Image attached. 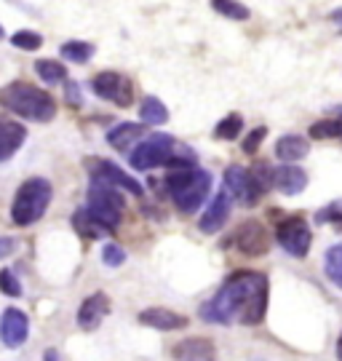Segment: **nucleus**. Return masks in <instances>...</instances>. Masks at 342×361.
<instances>
[{
  "mask_svg": "<svg viewBox=\"0 0 342 361\" xmlns=\"http://www.w3.org/2000/svg\"><path fill=\"white\" fill-rule=\"evenodd\" d=\"M102 262H105L107 267H118L126 262V252L120 249L118 243H107L105 249H102Z\"/></svg>",
  "mask_w": 342,
  "mask_h": 361,
  "instance_id": "nucleus-31",
  "label": "nucleus"
},
{
  "mask_svg": "<svg viewBox=\"0 0 342 361\" xmlns=\"http://www.w3.org/2000/svg\"><path fill=\"white\" fill-rule=\"evenodd\" d=\"M310 153V142L300 137V134H284L276 142V156L284 163H294V160H303Z\"/></svg>",
  "mask_w": 342,
  "mask_h": 361,
  "instance_id": "nucleus-19",
  "label": "nucleus"
},
{
  "mask_svg": "<svg viewBox=\"0 0 342 361\" xmlns=\"http://www.w3.org/2000/svg\"><path fill=\"white\" fill-rule=\"evenodd\" d=\"M316 220L318 222H334V225L342 227V201L340 203H331V206H327V209H321Z\"/></svg>",
  "mask_w": 342,
  "mask_h": 361,
  "instance_id": "nucleus-34",
  "label": "nucleus"
},
{
  "mask_svg": "<svg viewBox=\"0 0 342 361\" xmlns=\"http://www.w3.org/2000/svg\"><path fill=\"white\" fill-rule=\"evenodd\" d=\"M211 8L217 13H222L224 19H233V22H246L251 16L249 8L243 3H238V0H211Z\"/></svg>",
  "mask_w": 342,
  "mask_h": 361,
  "instance_id": "nucleus-26",
  "label": "nucleus"
},
{
  "mask_svg": "<svg viewBox=\"0 0 342 361\" xmlns=\"http://www.w3.org/2000/svg\"><path fill=\"white\" fill-rule=\"evenodd\" d=\"M91 91L99 96V99H107L118 107H132L134 102V89L132 80L120 72H113V70H105L99 75L91 78Z\"/></svg>",
  "mask_w": 342,
  "mask_h": 361,
  "instance_id": "nucleus-7",
  "label": "nucleus"
},
{
  "mask_svg": "<svg viewBox=\"0 0 342 361\" xmlns=\"http://www.w3.org/2000/svg\"><path fill=\"white\" fill-rule=\"evenodd\" d=\"M270 281L260 270H238L220 286V292L209 303L198 308L201 319L211 324H230L238 319L241 324L257 327L267 310Z\"/></svg>",
  "mask_w": 342,
  "mask_h": 361,
  "instance_id": "nucleus-1",
  "label": "nucleus"
},
{
  "mask_svg": "<svg viewBox=\"0 0 342 361\" xmlns=\"http://www.w3.org/2000/svg\"><path fill=\"white\" fill-rule=\"evenodd\" d=\"M86 209L99 220L105 222L107 227H115L123 217V209H126V198L115 185H110L105 179H96L91 177V185H89V203Z\"/></svg>",
  "mask_w": 342,
  "mask_h": 361,
  "instance_id": "nucleus-5",
  "label": "nucleus"
},
{
  "mask_svg": "<svg viewBox=\"0 0 342 361\" xmlns=\"http://www.w3.org/2000/svg\"><path fill=\"white\" fill-rule=\"evenodd\" d=\"M324 270H327V279L342 289V243H334V246L327 249V254H324Z\"/></svg>",
  "mask_w": 342,
  "mask_h": 361,
  "instance_id": "nucleus-23",
  "label": "nucleus"
},
{
  "mask_svg": "<svg viewBox=\"0 0 342 361\" xmlns=\"http://www.w3.org/2000/svg\"><path fill=\"white\" fill-rule=\"evenodd\" d=\"M305 185H308V174L294 163H284L273 172V187L284 196H300Z\"/></svg>",
  "mask_w": 342,
  "mask_h": 361,
  "instance_id": "nucleus-17",
  "label": "nucleus"
},
{
  "mask_svg": "<svg viewBox=\"0 0 342 361\" xmlns=\"http://www.w3.org/2000/svg\"><path fill=\"white\" fill-rule=\"evenodd\" d=\"M86 163L91 166V177H96V179H105V182L115 185L118 190H126V193H134V196L145 193V187L139 185V179H134L132 174L118 169V163H113V160L107 158H89Z\"/></svg>",
  "mask_w": 342,
  "mask_h": 361,
  "instance_id": "nucleus-11",
  "label": "nucleus"
},
{
  "mask_svg": "<svg viewBox=\"0 0 342 361\" xmlns=\"http://www.w3.org/2000/svg\"><path fill=\"white\" fill-rule=\"evenodd\" d=\"M0 292L8 294V297H19L22 294V284H19V279L13 276L8 267L0 270Z\"/></svg>",
  "mask_w": 342,
  "mask_h": 361,
  "instance_id": "nucleus-30",
  "label": "nucleus"
},
{
  "mask_svg": "<svg viewBox=\"0 0 342 361\" xmlns=\"http://www.w3.org/2000/svg\"><path fill=\"white\" fill-rule=\"evenodd\" d=\"M35 72L40 75L43 83H65L67 80V67L62 62H53V59H38Z\"/></svg>",
  "mask_w": 342,
  "mask_h": 361,
  "instance_id": "nucleus-25",
  "label": "nucleus"
},
{
  "mask_svg": "<svg viewBox=\"0 0 342 361\" xmlns=\"http://www.w3.org/2000/svg\"><path fill=\"white\" fill-rule=\"evenodd\" d=\"M233 243L238 246V252L246 254V257H262L270 249V239H267V230L262 227V222L257 220H246L236 227L233 233Z\"/></svg>",
  "mask_w": 342,
  "mask_h": 361,
  "instance_id": "nucleus-9",
  "label": "nucleus"
},
{
  "mask_svg": "<svg viewBox=\"0 0 342 361\" xmlns=\"http://www.w3.org/2000/svg\"><path fill=\"white\" fill-rule=\"evenodd\" d=\"M72 227L78 230L80 236H86V239H105V236L113 233V227H107L105 222H99L86 206L72 214Z\"/></svg>",
  "mask_w": 342,
  "mask_h": 361,
  "instance_id": "nucleus-20",
  "label": "nucleus"
},
{
  "mask_svg": "<svg viewBox=\"0 0 342 361\" xmlns=\"http://www.w3.org/2000/svg\"><path fill=\"white\" fill-rule=\"evenodd\" d=\"M342 137V129H340V120L334 118H324V120H316L313 126H310V139H340Z\"/></svg>",
  "mask_w": 342,
  "mask_h": 361,
  "instance_id": "nucleus-28",
  "label": "nucleus"
},
{
  "mask_svg": "<svg viewBox=\"0 0 342 361\" xmlns=\"http://www.w3.org/2000/svg\"><path fill=\"white\" fill-rule=\"evenodd\" d=\"M46 361H59V353H56L53 348H49V350H46Z\"/></svg>",
  "mask_w": 342,
  "mask_h": 361,
  "instance_id": "nucleus-38",
  "label": "nucleus"
},
{
  "mask_svg": "<svg viewBox=\"0 0 342 361\" xmlns=\"http://www.w3.org/2000/svg\"><path fill=\"white\" fill-rule=\"evenodd\" d=\"M331 115L340 120V129H342V107H334V110H331ZM340 139H342V137H340Z\"/></svg>",
  "mask_w": 342,
  "mask_h": 361,
  "instance_id": "nucleus-39",
  "label": "nucleus"
},
{
  "mask_svg": "<svg viewBox=\"0 0 342 361\" xmlns=\"http://www.w3.org/2000/svg\"><path fill=\"white\" fill-rule=\"evenodd\" d=\"M59 53L65 56L67 62H75V65H86L94 56V46L86 40H67L65 46L59 49Z\"/></svg>",
  "mask_w": 342,
  "mask_h": 361,
  "instance_id": "nucleus-24",
  "label": "nucleus"
},
{
  "mask_svg": "<svg viewBox=\"0 0 342 361\" xmlns=\"http://www.w3.org/2000/svg\"><path fill=\"white\" fill-rule=\"evenodd\" d=\"M276 239L281 243V249L289 252L291 257H305L310 243H313V233H310V225L305 222L303 217H289V220H284L278 225Z\"/></svg>",
  "mask_w": 342,
  "mask_h": 361,
  "instance_id": "nucleus-8",
  "label": "nucleus"
},
{
  "mask_svg": "<svg viewBox=\"0 0 342 361\" xmlns=\"http://www.w3.org/2000/svg\"><path fill=\"white\" fill-rule=\"evenodd\" d=\"M16 246H19V241L11 239V236H0V260H6V257H11L16 252Z\"/></svg>",
  "mask_w": 342,
  "mask_h": 361,
  "instance_id": "nucleus-36",
  "label": "nucleus"
},
{
  "mask_svg": "<svg viewBox=\"0 0 342 361\" xmlns=\"http://www.w3.org/2000/svg\"><path fill=\"white\" fill-rule=\"evenodd\" d=\"M166 166H169V174L163 185L177 203V209L182 214H196L211 193V174L203 172L196 160H182L177 156Z\"/></svg>",
  "mask_w": 342,
  "mask_h": 361,
  "instance_id": "nucleus-2",
  "label": "nucleus"
},
{
  "mask_svg": "<svg viewBox=\"0 0 342 361\" xmlns=\"http://www.w3.org/2000/svg\"><path fill=\"white\" fill-rule=\"evenodd\" d=\"M3 35H6V30H3V27H0V38H3Z\"/></svg>",
  "mask_w": 342,
  "mask_h": 361,
  "instance_id": "nucleus-41",
  "label": "nucleus"
},
{
  "mask_svg": "<svg viewBox=\"0 0 342 361\" xmlns=\"http://www.w3.org/2000/svg\"><path fill=\"white\" fill-rule=\"evenodd\" d=\"M137 319H139V324L160 329V332H177V329L187 327V319H184L182 313H174L169 308H145Z\"/></svg>",
  "mask_w": 342,
  "mask_h": 361,
  "instance_id": "nucleus-16",
  "label": "nucleus"
},
{
  "mask_svg": "<svg viewBox=\"0 0 342 361\" xmlns=\"http://www.w3.org/2000/svg\"><path fill=\"white\" fill-rule=\"evenodd\" d=\"M11 46L22 49V51H38L43 46V35L40 32H32V30H19L11 35Z\"/></svg>",
  "mask_w": 342,
  "mask_h": 361,
  "instance_id": "nucleus-29",
  "label": "nucleus"
},
{
  "mask_svg": "<svg viewBox=\"0 0 342 361\" xmlns=\"http://www.w3.org/2000/svg\"><path fill=\"white\" fill-rule=\"evenodd\" d=\"M265 137H267V126H257L254 132L246 134V139H243V153H257V147L262 145Z\"/></svg>",
  "mask_w": 342,
  "mask_h": 361,
  "instance_id": "nucleus-33",
  "label": "nucleus"
},
{
  "mask_svg": "<svg viewBox=\"0 0 342 361\" xmlns=\"http://www.w3.org/2000/svg\"><path fill=\"white\" fill-rule=\"evenodd\" d=\"M51 196H53V190L49 179H43V177L27 179L25 185L16 190V196H13V203H11L13 225L27 227V225H32V222H38L40 217L46 214V209H49Z\"/></svg>",
  "mask_w": 342,
  "mask_h": 361,
  "instance_id": "nucleus-4",
  "label": "nucleus"
},
{
  "mask_svg": "<svg viewBox=\"0 0 342 361\" xmlns=\"http://www.w3.org/2000/svg\"><path fill=\"white\" fill-rule=\"evenodd\" d=\"M174 361H217V348L206 337H187L171 348Z\"/></svg>",
  "mask_w": 342,
  "mask_h": 361,
  "instance_id": "nucleus-14",
  "label": "nucleus"
},
{
  "mask_svg": "<svg viewBox=\"0 0 342 361\" xmlns=\"http://www.w3.org/2000/svg\"><path fill=\"white\" fill-rule=\"evenodd\" d=\"M0 105L16 115H22V118L38 120V123H46L56 115L51 94L32 86V83H25V80H13V83L0 89Z\"/></svg>",
  "mask_w": 342,
  "mask_h": 361,
  "instance_id": "nucleus-3",
  "label": "nucleus"
},
{
  "mask_svg": "<svg viewBox=\"0 0 342 361\" xmlns=\"http://www.w3.org/2000/svg\"><path fill=\"white\" fill-rule=\"evenodd\" d=\"M65 94H67V102H70L72 107H80V105H83V94H80V86H78V83L67 80V83H65Z\"/></svg>",
  "mask_w": 342,
  "mask_h": 361,
  "instance_id": "nucleus-35",
  "label": "nucleus"
},
{
  "mask_svg": "<svg viewBox=\"0 0 342 361\" xmlns=\"http://www.w3.org/2000/svg\"><path fill=\"white\" fill-rule=\"evenodd\" d=\"M142 132H145V126L126 120V123H118V126H113L107 132V142L115 147V150H129V147L137 145L142 139Z\"/></svg>",
  "mask_w": 342,
  "mask_h": 361,
  "instance_id": "nucleus-21",
  "label": "nucleus"
},
{
  "mask_svg": "<svg viewBox=\"0 0 342 361\" xmlns=\"http://www.w3.org/2000/svg\"><path fill=\"white\" fill-rule=\"evenodd\" d=\"M329 19H331V22H337V25H342V8H334Z\"/></svg>",
  "mask_w": 342,
  "mask_h": 361,
  "instance_id": "nucleus-37",
  "label": "nucleus"
},
{
  "mask_svg": "<svg viewBox=\"0 0 342 361\" xmlns=\"http://www.w3.org/2000/svg\"><path fill=\"white\" fill-rule=\"evenodd\" d=\"M224 190L230 193V198L241 201L243 206H254L262 196V190L251 177V169H243V166H230L224 172Z\"/></svg>",
  "mask_w": 342,
  "mask_h": 361,
  "instance_id": "nucleus-10",
  "label": "nucleus"
},
{
  "mask_svg": "<svg viewBox=\"0 0 342 361\" xmlns=\"http://www.w3.org/2000/svg\"><path fill=\"white\" fill-rule=\"evenodd\" d=\"M241 132H243V118H241L238 113H230V115H224V118L217 123L214 137H217V139H224V142H230V139H236Z\"/></svg>",
  "mask_w": 342,
  "mask_h": 361,
  "instance_id": "nucleus-27",
  "label": "nucleus"
},
{
  "mask_svg": "<svg viewBox=\"0 0 342 361\" xmlns=\"http://www.w3.org/2000/svg\"><path fill=\"white\" fill-rule=\"evenodd\" d=\"M107 313H110V297L105 292L89 294L78 308V327L86 329V332H91V329H96L107 319Z\"/></svg>",
  "mask_w": 342,
  "mask_h": 361,
  "instance_id": "nucleus-13",
  "label": "nucleus"
},
{
  "mask_svg": "<svg viewBox=\"0 0 342 361\" xmlns=\"http://www.w3.org/2000/svg\"><path fill=\"white\" fill-rule=\"evenodd\" d=\"M251 177H254V182H257V187H260L262 193L273 185V172H270V166H267V163H257V166L251 169Z\"/></svg>",
  "mask_w": 342,
  "mask_h": 361,
  "instance_id": "nucleus-32",
  "label": "nucleus"
},
{
  "mask_svg": "<svg viewBox=\"0 0 342 361\" xmlns=\"http://www.w3.org/2000/svg\"><path fill=\"white\" fill-rule=\"evenodd\" d=\"M337 359L342 361V334H340V340H337Z\"/></svg>",
  "mask_w": 342,
  "mask_h": 361,
  "instance_id": "nucleus-40",
  "label": "nucleus"
},
{
  "mask_svg": "<svg viewBox=\"0 0 342 361\" xmlns=\"http://www.w3.org/2000/svg\"><path fill=\"white\" fill-rule=\"evenodd\" d=\"M30 334V319L19 308H6L0 319V340L6 348H22Z\"/></svg>",
  "mask_w": 342,
  "mask_h": 361,
  "instance_id": "nucleus-12",
  "label": "nucleus"
},
{
  "mask_svg": "<svg viewBox=\"0 0 342 361\" xmlns=\"http://www.w3.org/2000/svg\"><path fill=\"white\" fill-rule=\"evenodd\" d=\"M230 193L227 190H220L211 203L203 209V217H201V222L198 227L203 230V233H217V230H222L224 222H227V217H230Z\"/></svg>",
  "mask_w": 342,
  "mask_h": 361,
  "instance_id": "nucleus-15",
  "label": "nucleus"
},
{
  "mask_svg": "<svg viewBox=\"0 0 342 361\" xmlns=\"http://www.w3.org/2000/svg\"><path fill=\"white\" fill-rule=\"evenodd\" d=\"M139 118L145 120V123L160 126V123L169 120V110H166V105H163L160 99H156V96H145L142 105H139Z\"/></svg>",
  "mask_w": 342,
  "mask_h": 361,
  "instance_id": "nucleus-22",
  "label": "nucleus"
},
{
  "mask_svg": "<svg viewBox=\"0 0 342 361\" xmlns=\"http://www.w3.org/2000/svg\"><path fill=\"white\" fill-rule=\"evenodd\" d=\"M174 150H177L174 137H169V134H150L145 139H139V145L132 150L129 163L137 172H150L156 166H166L174 158Z\"/></svg>",
  "mask_w": 342,
  "mask_h": 361,
  "instance_id": "nucleus-6",
  "label": "nucleus"
},
{
  "mask_svg": "<svg viewBox=\"0 0 342 361\" xmlns=\"http://www.w3.org/2000/svg\"><path fill=\"white\" fill-rule=\"evenodd\" d=\"M27 129L22 123L13 120H0V160H8L19 153V147L25 145Z\"/></svg>",
  "mask_w": 342,
  "mask_h": 361,
  "instance_id": "nucleus-18",
  "label": "nucleus"
}]
</instances>
